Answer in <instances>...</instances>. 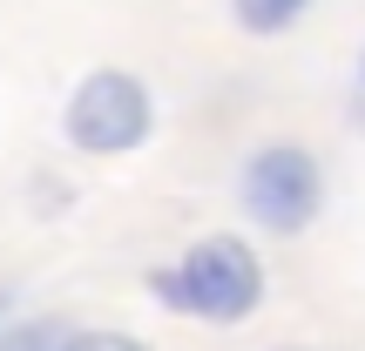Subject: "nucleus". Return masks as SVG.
I'll return each mask as SVG.
<instances>
[{"instance_id":"nucleus-1","label":"nucleus","mask_w":365,"mask_h":351,"mask_svg":"<svg viewBox=\"0 0 365 351\" xmlns=\"http://www.w3.org/2000/svg\"><path fill=\"white\" fill-rule=\"evenodd\" d=\"M149 290H156V304H170V311H196V318H210V325H237V318H250L257 298H264V263H257V250H250L244 236H203L182 263L149 277Z\"/></svg>"},{"instance_id":"nucleus-2","label":"nucleus","mask_w":365,"mask_h":351,"mask_svg":"<svg viewBox=\"0 0 365 351\" xmlns=\"http://www.w3.org/2000/svg\"><path fill=\"white\" fill-rule=\"evenodd\" d=\"M149 122H156V102H149V88L135 75H122V68L88 75L75 95H68V108H61L68 142L88 149V156H129V149L149 135Z\"/></svg>"},{"instance_id":"nucleus-3","label":"nucleus","mask_w":365,"mask_h":351,"mask_svg":"<svg viewBox=\"0 0 365 351\" xmlns=\"http://www.w3.org/2000/svg\"><path fill=\"white\" fill-rule=\"evenodd\" d=\"M318 203H325V176H318L312 149L271 142V149L250 156V169H244V209L264 223V230H277V236L312 230Z\"/></svg>"},{"instance_id":"nucleus-4","label":"nucleus","mask_w":365,"mask_h":351,"mask_svg":"<svg viewBox=\"0 0 365 351\" xmlns=\"http://www.w3.org/2000/svg\"><path fill=\"white\" fill-rule=\"evenodd\" d=\"M304 7H312V0H230L244 34H284V27L304 21Z\"/></svg>"},{"instance_id":"nucleus-5","label":"nucleus","mask_w":365,"mask_h":351,"mask_svg":"<svg viewBox=\"0 0 365 351\" xmlns=\"http://www.w3.org/2000/svg\"><path fill=\"white\" fill-rule=\"evenodd\" d=\"M68 325L61 318H27V325H0V351H61Z\"/></svg>"},{"instance_id":"nucleus-6","label":"nucleus","mask_w":365,"mask_h":351,"mask_svg":"<svg viewBox=\"0 0 365 351\" xmlns=\"http://www.w3.org/2000/svg\"><path fill=\"white\" fill-rule=\"evenodd\" d=\"M61 351H149L143 338H122V331H75Z\"/></svg>"},{"instance_id":"nucleus-7","label":"nucleus","mask_w":365,"mask_h":351,"mask_svg":"<svg viewBox=\"0 0 365 351\" xmlns=\"http://www.w3.org/2000/svg\"><path fill=\"white\" fill-rule=\"evenodd\" d=\"M0 311H7V298H0Z\"/></svg>"},{"instance_id":"nucleus-8","label":"nucleus","mask_w":365,"mask_h":351,"mask_svg":"<svg viewBox=\"0 0 365 351\" xmlns=\"http://www.w3.org/2000/svg\"><path fill=\"white\" fill-rule=\"evenodd\" d=\"M284 351H298V345H284Z\"/></svg>"}]
</instances>
